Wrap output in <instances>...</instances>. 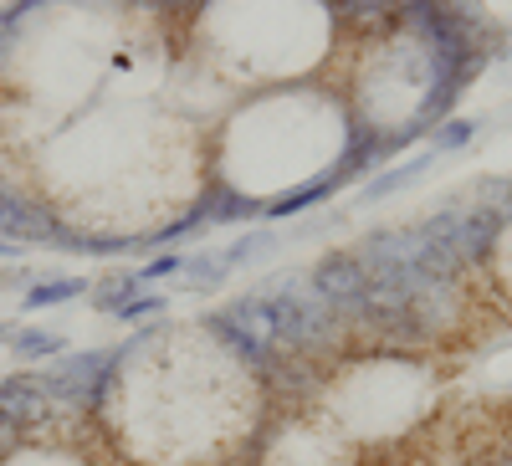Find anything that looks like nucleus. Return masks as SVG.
<instances>
[{"label":"nucleus","instance_id":"1","mask_svg":"<svg viewBox=\"0 0 512 466\" xmlns=\"http://www.w3.org/2000/svg\"><path fill=\"white\" fill-rule=\"evenodd\" d=\"M267 308L277 323V349L287 359H313L323 364L338 344L349 338V323L338 318L318 292L308 287V277H282L267 287Z\"/></svg>","mask_w":512,"mask_h":466},{"label":"nucleus","instance_id":"2","mask_svg":"<svg viewBox=\"0 0 512 466\" xmlns=\"http://www.w3.org/2000/svg\"><path fill=\"white\" fill-rule=\"evenodd\" d=\"M128 349H82V354H62L52 364H41V385L57 400L62 415H82V410H103L108 395L118 390V374H123Z\"/></svg>","mask_w":512,"mask_h":466},{"label":"nucleus","instance_id":"3","mask_svg":"<svg viewBox=\"0 0 512 466\" xmlns=\"http://www.w3.org/2000/svg\"><path fill=\"white\" fill-rule=\"evenodd\" d=\"M308 287L318 292V298L349 323V313L364 303V292H369V267L359 262V251L349 246H338V251H323V257L313 262L308 272Z\"/></svg>","mask_w":512,"mask_h":466},{"label":"nucleus","instance_id":"4","mask_svg":"<svg viewBox=\"0 0 512 466\" xmlns=\"http://www.w3.org/2000/svg\"><path fill=\"white\" fill-rule=\"evenodd\" d=\"M0 410H6L26 436H41V431L52 426V420H62L57 400L47 395V385H41V374H36V369L0 374Z\"/></svg>","mask_w":512,"mask_h":466},{"label":"nucleus","instance_id":"5","mask_svg":"<svg viewBox=\"0 0 512 466\" xmlns=\"http://www.w3.org/2000/svg\"><path fill=\"white\" fill-rule=\"evenodd\" d=\"M57 236H62V221L52 216V205H41V200H31V195H21V190L0 195V241H16V246H31V241L57 246Z\"/></svg>","mask_w":512,"mask_h":466},{"label":"nucleus","instance_id":"6","mask_svg":"<svg viewBox=\"0 0 512 466\" xmlns=\"http://www.w3.org/2000/svg\"><path fill=\"white\" fill-rule=\"evenodd\" d=\"M354 180V169L338 159L333 169H318V175H308L303 185H292V190H282V195H272V200H262V216L267 221H287V216H303V210H313V205H323V200H333L338 190H344Z\"/></svg>","mask_w":512,"mask_h":466},{"label":"nucleus","instance_id":"7","mask_svg":"<svg viewBox=\"0 0 512 466\" xmlns=\"http://www.w3.org/2000/svg\"><path fill=\"white\" fill-rule=\"evenodd\" d=\"M195 210L205 216V226H246V221L262 216V200L246 195V190H236L231 180H210Z\"/></svg>","mask_w":512,"mask_h":466},{"label":"nucleus","instance_id":"8","mask_svg":"<svg viewBox=\"0 0 512 466\" xmlns=\"http://www.w3.org/2000/svg\"><path fill=\"white\" fill-rule=\"evenodd\" d=\"M6 349L16 354V364H52L67 354V338L57 328H11Z\"/></svg>","mask_w":512,"mask_h":466},{"label":"nucleus","instance_id":"9","mask_svg":"<svg viewBox=\"0 0 512 466\" xmlns=\"http://www.w3.org/2000/svg\"><path fill=\"white\" fill-rule=\"evenodd\" d=\"M82 292H93V282H82V277H41L36 287H26V313H41V308H62V303H77Z\"/></svg>","mask_w":512,"mask_h":466},{"label":"nucleus","instance_id":"10","mask_svg":"<svg viewBox=\"0 0 512 466\" xmlns=\"http://www.w3.org/2000/svg\"><path fill=\"white\" fill-rule=\"evenodd\" d=\"M139 292H144L139 272L108 277V282H98V287H93V308H98V313H108V318H118V313H123V303H134Z\"/></svg>","mask_w":512,"mask_h":466},{"label":"nucleus","instance_id":"11","mask_svg":"<svg viewBox=\"0 0 512 466\" xmlns=\"http://www.w3.org/2000/svg\"><path fill=\"white\" fill-rule=\"evenodd\" d=\"M180 277L205 292V287H221L231 277V262H226V251H195V257H185V272Z\"/></svg>","mask_w":512,"mask_h":466},{"label":"nucleus","instance_id":"12","mask_svg":"<svg viewBox=\"0 0 512 466\" xmlns=\"http://www.w3.org/2000/svg\"><path fill=\"white\" fill-rule=\"evenodd\" d=\"M431 164V154H420V159H410V164H400V169H379V175L364 185V205H374V200H384V195H395L400 185H410V180H420V169Z\"/></svg>","mask_w":512,"mask_h":466},{"label":"nucleus","instance_id":"13","mask_svg":"<svg viewBox=\"0 0 512 466\" xmlns=\"http://www.w3.org/2000/svg\"><path fill=\"white\" fill-rule=\"evenodd\" d=\"M272 246H277V236H272V231H246L236 246H226V262H231V272H236V267H251V262L272 257Z\"/></svg>","mask_w":512,"mask_h":466},{"label":"nucleus","instance_id":"14","mask_svg":"<svg viewBox=\"0 0 512 466\" xmlns=\"http://www.w3.org/2000/svg\"><path fill=\"white\" fill-rule=\"evenodd\" d=\"M154 313H164V298H159V292H139L134 303H123L118 323H128V328H139V323H149Z\"/></svg>","mask_w":512,"mask_h":466},{"label":"nucleus","instance_id":"15","mask_svg":"<svg viewBox=\"0 0 512 466\" xmlns=\"http://www.w3.org/2000/svg\"><path fill=\"white\" fill-rule=\"evenodd\" d=\"M180 272H185V257H180V251H159L154 262L139 267V282H164V277H180Z\"/></svg>","mask_w":512,"mask_h":466},{"label":"nucleus","instance_id":"16","mask_svg":"<svg viewBox=\"0 0 512 466\" xmlns=\"http://www.w3.org/2000/svg\"><path fill=\"white\" fill-rule=\"evenodd\" d=\"M472 134H477V123L451 118V123H441V129H436V149H461V144H472Z\"/></svg>","mask_w":512,"mask_h":466},{"label":"nucleus","instance_id":"17","mask_svg":"<svg viewBox=\"0 0 512 466\" xmlns=\"http://www.w3.org/2000/svg\"><path fill=\"white\" fill-rule=\"evenodd\" d=\"M26 441H31V436H26V431L16 426V420H11L6 410H0V461H6V456H16V451H21Z\"/></svg>","mask_w":512,"mask_h":466},{"label":"nucleus","instance_id":"18","mask_svg":"<svg viewBox=\"0 0 512 466\" xmlns=\"http://www.w3.org/2000/svg\"><path fill=\"white\" fill-rule=\"evenodd\" d=\"M16 36H21V31H16V26H11L6 16H0V67L11 62V52H16Z\"/></svg>","mask_w":512,"mask_h":466},{"label":"nucleus","instance_id":"19","mask_svg":"<svg viewBox=\"0 0 512 466\" xmlns=\"http://www.w3.org/2000/svg\"><path fill=\"white\" fill-rule=\"evenodd\" d=\"M159 6H164V11H200L205 0H159Z\"/></svg>","mask_w":512,"mask_h":466},{"label":"nucleus","instance_id":"20","mask_svg":"<svg viewBox=\"0 0 512 466\" xmlns=\"http://www.w3.org/2000/svg\"><path fill=\"white\" fill-rule=\"evenodd\" d=\"M21 251H26V246H16V241H0V257H6V262H16Z\"/></svg>","mask_w":512,"mask_h":466},{"label":"nucleus","instance_id":"21","mask_svg":"<svg viewBox=\"0 0 512 466\" xmlns=\"http://www.w3.org/2000/svg\"><path fill=\"white\" fill-rule=\"evenodd\" d=\"M11 328H16V323H0V344H6V338H11Z\"/></svg>","mask_w":512,"mask_h":466},{"label":"nucleus","instance_id":"22","mask_svg":"<svg viewBox=\"0 0 512 466\" xmlns=\"http://www.w3.org/2000/svg\"><path fill=\"white\" fill-rule=\"evenodd\" d=\"M6 190H16V185H11V180H6V175H0V195H6Z\"/></svg>","mask_w":512,"mask_h":466},{"label":"nucleus","instance_id":"23","mask_svg":"<svg viewBox=\"0 0 512 466\" xmlns=\"http://www.w3.org/2000/svg\"><path fill=\"white\" fill-rule=\"evenodd\" d=\"M497 466H512V451H507V456H502V461H497Z\"/></svg>","mask_w":512,"mask_h":466},{"label":"nucleus","instance_id":"24","mask_svg":"<svg viewBox=\"0 0 512 466\" xmlns=\"http://www.w3.org/2000/svg\"><path fill=\"white\" fill-rule=\"evenodd\" d=\"M477 466H497V461H477Z\"/></svg>","mask_w":512,"mask_h":466}]
</instances>
